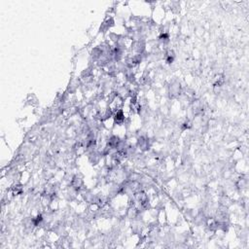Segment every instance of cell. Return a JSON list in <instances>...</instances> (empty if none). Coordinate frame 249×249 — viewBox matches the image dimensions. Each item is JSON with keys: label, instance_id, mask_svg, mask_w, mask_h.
Masks as SVG:
<instances>
[{"label": "cell", "instance_id": "6da1fadb", "mask_svg": "<svg viewBox=\"0 0 249 249\" xmlns=\"http://www.w3.org/2000/svg\"><path fill=\"white\" fill-rule=\"evenodd\" d=\"M148 146H149V141L147 138L141 137V138L138 139V147L141 150H146L147 148H148Z\"/></svg>", "mask_w": 249, "mask_h": 249}]
</instances>
